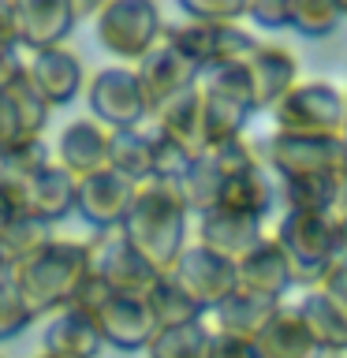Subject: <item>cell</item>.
<instances>
[{
  "instance_id": "obj_31",
  "label": "cell",
  "mask_w": 347,
  "mask_h": 358,
  "mask_svg": "<svg viewBox=\"0 0 347 358\" xmlns=\"http://www.w3.org/2000/svg\"><path fill=\"white\" fill-rule=\"evenodd\" d=\"M213 329L206 321L179 324V329H161L146 347V358H209Z\"/></svg>"
},
{
  "instance_id": "obj_7",
  "label": "cell",
  "mask_w": 347,
  "mask_h": 358,
  "mask_svg": "<svg viewBox=\"0 0 347 358\" xmlns=\"http://www.w3.org/2000/svg\"><path fill=\"white\" fill-rule=\"evenodd\" d=\"M86 101H90V116L105 131H139L150 120L139 90V75H134V67H123V64L105 67V71L90 78Z\"/></svg>"
},
{
  "instance_id": "obj_29",
  "label": "cell",
  "mask_w": 347,
  "mask_h": 358,
  "mask_svg": "<svg viewBox=\"0 0 347 358\" xmlns=\"http://www.w3.org/2000/svg\"><path fill=\"white\" fill-rule=\"evenodd\" d=\"M276 201L284 213H336V176L276 179Z\"/></svg>"
},
{
  "instance_id": "obj_20",
  "label": "cell",
  "mask_w": 347,
  "mask_h": 358,
  "mask_svg": "<svg viewBox=\"0 0 347 358\" xmlns=\"http://www.w3.org/2000/svg\"><path fill=\"white\" fill-rule=\"evenodd\" d=\"M164 138H172L190 161L201 153H209V138H206V112H201V90H187L183 97H176L172 105H164L157 116L150 120Z\"/></svg>"
},
{
  "instance_id": "obj_48",
  "label": "cell",
  "mask_w": 347,
  "mask_h": 358,
  "mask_svg": "<svg viewBox=\"0 0 347 358\" xmlns=\"http://www.w3.org/2000/svg\"><path fill=\"white\" fill-rule=\"evenodd\" d=\"M336 217H347V153L340 161V172H336Z\"/></svg>"
},
{
  "instance_id": "obj_24",
  "label": "cell",
  "mask_w": 347,
  "mask_h": 358,
  "mask_svg": "<svg viewBox=\"0 0 347 358\" xmlns=\"http://www.w3.org/2000/svg\"><path fill=\"white\" fill-rule=\"evenodd\" d=\"M250 347H254V358H321L306 324H302L295 306H288V302L273 313V321L257 332V340Z\"/></svg>"
},
{
  "instance_id": "obj_28",
  "label": "cell",
  "mask_w": 347,
  "mask_h": 358,
  "mask_svg": "<svg viewBox=\"0 0 347 358\" xmlns=\"http://www.w3.org/2000/svg\"><path fill=\"white\" fill-rule=\"evenodd\" d=\"M179 187V198H183L187 213H194V217H206L220 206V190H224V176L220 168L209 161V153L194 157V161L187 164V172L176 179Z\"/></svg>"
},
{
  "instance_id": "obj_38",
  "label": "cell",
  "mask_w": 347,
  "mask_h": 358,
  "mask_svg": "<svg viewBox=\"0 0 347 358\" xmlns=\"http://www.w3.org/2000/svg\"><path fill=\"white\" fill-rule=\"evenodd\" d=\"M209 161L220 168L224 179L239 176V172H250V168L262 164V157H257V145L246 142V138H232V142H220L209 150Z\"/></svg>"
},
{
  "instance_id": "obj_3",
  "label": "cell",
  "mask_w": 347,
  "mask_h": 358,
  "mask_svg": "<svg viewBox=\"0 0 347 358\" xmlns=\"http://www.w3.org/2000/svg\"><path fill=\"white\" fill-rule=\"evenodd\" d=\"M94 30L101 49L112 52L116 60L142 64L164 38V15L153 0H108L97 8Z\"/></svg>"
},
{
  "instance_id": "obj_22",
  "label": "cell",
  "mask_w": 347,
  "mask_h": 358,
  "mask_svg": "<svg viewBox=\"0 0 347 358\" xmlns=\"http://www.w3.org/2000/svg\"><path fill=\"white\" fill-rule=\"evenodd\" d=\"M295 313L306 324L310 340L318 343L321 358H347V313L329 295H321L318 287L306 291L295 302Z\"/></svg>"
},
{
  "instance_id": "obj_23",
  "label": "cell",
  "mask_w": 347,
  "mask_h": 358,
  "mask_svg": "<svg viewBox=\"0 0 347 358\" xmlns=\"http://www.w3.org/2000/svg\"><path fill=\"white\" fill-rule=\"evenodd\" d=\"M284 306V302H273V299H262V295H250V291H232L228 299L213 310V332L220 336H235V340H246L254 343L257 332L273 321V313Z\"/></svg>"
},
{
  "instance_id": "obj_30",
  "label": "cell",
  "mask_w": 347,
  "mask_h": 358,
  "mask_svg": "<svg viewBox=\"0 0 347 358\" xmlns=\"http://www.w3.org/2000/svg\"><path fill=\"white\" fill-rule=\"evenodd\" d=\"M201 112H206L209 150H213V145H220V142H232V138H246V123H250V116H254L250 105L232 101L224 94H209V90H201Z\"/></svg>"
},
{
  "instance_id": "obj_33",
  "label": "cell",
  "mask_w": 347,
  "mask_h": 358,
  "mask_svg": "<svg viewBox=\"0 0 347 358\" xmlns=\"http://www.w3.org/2000/svg\"><path fill=\"white\" fill-rule=\"evenodd\" d=\"M340 11H336V0H291V27L299 38H332L340 30Z\"/></svg>"
},
{
  "instance_id": "obj_35",
  "label": "cell",
  "mask_w": 347,
  "mask_h": 358,
  "mask_svg": "<svg viewBox=\"0 0 347 358\" xmlns=\"http://www.w3.org/2000/svg\"><path fill=\"white\" fill-rule=\"evenodd\" d=\"M179 11L190 22L209 27H239L246 19V0H179Z\"/></svg>"
},
{
  "instance_id": "obj_5",
  "label": "cell",
  "mask_w": 347,
  "mask_h": 358,
  "mask_svg": "<svg viewBox=\"0 0 347 358\" xmlns=\"http://www.w3.org/2000/svg\"><path fill=\"white\" fill-rule=\"evenodd\" d=\"M273 127L284 134H313V138H340L344 127V90L329 78H306L269 112Z\"/></svg>"
},
{
  "instance_id": "obj_2",
  "label": "cell",
  "mask_w": 347,
  "mask_h": 358,
  "mask_svg": "<svg viewBox=\"0 0 347 358\" xmlns=\"http://www.w3.org/2000/svg\"><path fill=\"white\" fill-rule=\"evenodd\" d=\"M86 280H90V250L86 243L75 239H52L45 250H38L30 262L15 268V284L27 299L34 321L67 310Z\"/></svg>"
},
{
  "instance_id": "obj_8",
  "label": "cell",
  "mask_w": 347,
  "mask_h": 358,
  "mask_svg": "<svg viewBox=\"0 0 347 358\" xmlns=\"http://www.w3.org/2000/svg\"><path fill=\"white\" fill-rule=\"evenodd\" d=\"M86 250H90V276H97L116 295H142L146 299V291L161 276L120 231H97V239H90Z\"/></svg>"
},
{
  "instance_id": "obj_10",
  "label": "cell",
  "mask_w": 347,
  "mask_h": 358,
  "mask_svg": "<svg viewBox=\"0 0 347 358\" xmlns=\"http://www.w3.org/2000/svg\"><path fill=\"white\" fill-rule=\"evenodd\" d=\"M134 75H139V90L146 101V112L150 120L161 112L164 105H172L176 97H183L187 90H194L201 83V71L190 60H183L172 45H157V49L146 56L142 64H134Z\"/></svg>"
},
{
  "instance_id": "obj_51",
  "label": "cell",
  "mask_w": 347,
  "mask_h": 358,
  "mask_svg": "<svg viewBox=\"0 0 347 358\" xmlns=\"http://www.w3.org/2000/svg\"><path fill=\"white\" fill-rule=\"evenodd\" d=\"M38 358H60V355H45V351H41V355H38Z\"/></svg>"
},
{
  "instance_id": "obj_21",
  "label": "cell",
  "mask_w": 347,
  "mask_h": 358,
  "mask_svg": "<svg viewBox=\"0 0 347 358\" xmlns=\"http://www.w3.org/2000/svg\"><path fill=\"white\" fill-rule=\"evenodd\" d=\"M101 336L97 324L86 310L67 306L60 313H52L49 324H45V340L41 351L45 355H60V358H97L101 355Z\"/></svg>"
},
{
  "instance_id": "obj_14",
  "label": "cell",
  "mask_w": 347,
  "mask_h": 358,
  "mask_svg": "<svg viewBox=\"0 0 347 358\" xmlns=\"http://www.w3.org/2000/svg\"><path fill=\"white\" fill-rule=\"evenodd\" d=\"M22 75L38 90V97L49 108H64L78 97V90L86 86L83 60L71 49H49V52H30V60H22Z\"/></svg>"
},
{
  "instance_id": "obj_50",
  "label": "cell",
  "mask_w": 347,
  "mask_h": 358,
  "mask_svg": "<svg viewBox=\"0 0 347 358\" xmlns=\"http://www.w3.org/2000/svg\"><path fill=\"white\" fill-rule=\"evenodd\" d=\"M340 145L347 153V90H344V127H340Z\"/></svg>"
},
{
  "instance_id": "obj_42",
  "label": "cell",
  "mask_w": 347,
  "mask_h": 358,
  "mask_svg": "<svg viewBox=\"0 0 347 358\" xmlns=\"http://www.w3.org/2000/svg\"><path fill=\"white\" fill-rule=\"evenodd\" d=\"M34 138V134H27V127H22V120L15 116V108H11L8 94H0V153H8L11 145L27 142Z\"/></svg>"
},
{
  "instance_id": "obj_49",
  "label": "cell",
  "mask_w": 347,
  "mask_h": 358,
  "mask_svg": "<svg viewBox=\"0 0 347 358\" xmlns=\"http://www.w3.org/2000/svg\"><path fill=\"white\" fill-rule=\"evenodd\" d=\"M11 280H15V265H11L8 257L0 254V284H11Z\"/></svg>"
},
{
  "instance_id": "obj_40",
  "label": "cell",
  "mask_w": 347,
  "mask_h": 358,
  "mask_svg": "<svg viewBox=\"0 0 347 358\" xmlns=\"http://www.w3.org/2000/svg\"><path fill=\"white\" fill-rule=\"evenodd\" d=\"M22 213H27V183L8 176V172H0V231L11 220H19Z\"/></svg>"
},
{
  "instance_id": "obj_36",
  "label": "cell",
  "mask_w": 347,
  "mask_h": 358,
  "mask_svg": "<svg viewBox=\"0 0 347 358\" xmlns=\"http://www.w3.org/2000/svg\"><path fill=\"white\" fill-rule=\"evenodd\" d=\"M45 164H52V153L41 138H27V142L11 145L8 153H0V172L15 176V179H22V183H27L30 176H38Z\"/></svg>"
},
{
  "instance_id": "obj_17",
  "label": "cell",
  "mask_w": 347,
  "mask_h": 358,
  "mask_svg": "<svg viewBox=\"0 0 347 358\" xmlns=\"http://www.w3.org/2000/svg\"><path fill=\"white\" fill-rule=\"evenodd\" d=\"M235 276H239V291H250V295H262V299H273V302H284L288 291L295 287L291 265H288L284 250L273 243V235H265V243L254 246V250L235 265Z\"/></svg>"
},
{
  "instance_id": "obj_47",
  "label": "cell",
  "mask_w": 347,
  "mask_h": 358,
  "mask_svg": "<svg viewBox=\"0 0 347 358\" xmlns=\"http://www.w3.org/2000/svg\"><path fill=\"white\" fill-rule=\"evenodd\" d=\"M332 250H336V262H347V217L332 220Z\"/></svg>"
},
{
  "instance_id": "obj_9",
  "label": "cell",
  "mask_w": 347,
  "mask_h": 358,
  "mask_svg": "<svg viewBox=\"0 0 347 358\" xmlns=\"http://www.w3.org/2000/svg\"><path fill=\"white\" fill-rule=\"evenodd\" d=\"M168 276H172L176 284L183 287L206 313L217 310L220 302L232 295V291H239L235 265L228 262V257L206 250L201 243H190L187 250L179 254V262L172 265V273H168Z\"/></svg>"
},
{
  "instance_id": "obj_11",
  "label": "cell",
  "mask_w": 347,
  "mask_h": 358,
  "mask_svg": "<svg viewBox=\"0 0 347 358\" xmlns=\"http://www.w3.org/2000/svg\"><path fill=\"white\" fill-rule=\"evenodd\" d=\"M134 194H139L134 183H127L123 176H116L112 168H101V172L78 179L75 213L94 231H120L123 220H127V213H131Z\"/></svg>"
},
{
  "instance_id": "obj_39",
  "label": "cell",
  "mask_w": 347,
  "mask_h": 358,
  "mask_svg": "<svg viewBox=\"0 0 347 358\" xmlns=\"http://www.w3.org/2000/svg\"><path fill=\"white\" fill-rule=\"evenodd\" d=\"M146 134H150V153H153V179H168V183H176V179L187 172L190 157L179 150L172 138H164L157 127H150Z\"/></svg>"
},
{
  "instance_id": "obj_45",
  "label": "cell",
  "mask_w": 347,
  "mask_h": 358,
  "mask_svg": "<svg viewBox=\"0 0 347 358\" xmlns=\"http://www.w3.org/2000/svg\"><path fill=\"white\" fill-rule=\"evenodd\" d=\"M209 358H254V347L246 343V340H235V336H220V332H213Z\"/></svg>"
},
{
  "instance_id": "obj_16",
  "label": "cell",
  "mask_w": 347,
  "mask_h": 358,
  "mask_svg": "<svg viewBox=\"0 0 347 358\" xmlns=\"http://www.w3.org/2000/svg\"><path fill=\"white\" fill-rule=\"evenodd\" d=\"M198 243L213 254L228 257L232 265H239L254 246L265 243V224L228 209H213L206 217H198Z\"/></svg>"
},
{
  "instance_id": "obj_44",
  "label": "cell",
  "mask_w": 347,
  "mask_h": 358,
  "mask_svg": "<svg viewBox=\"0 0 347 358\" xmlns=\"http://www.w3.org/2000/svg\"><path fill=\"white\" fill-rule=\"evenodd\" d=\"M19 34H15V4L0 0V56H15Z\"/></svg>"
},
{
  "instance_id": "obj_19",
  "label": "cell",
  "mask_w": 347,
  "mask_h": 358,
  "mask_svg": "<svg viewBox=\"0 0 347 358\" xmlns=\"http://www.w3.org/2000/svg\"><path fill=\"white\" fill-rule=\"evenodd\" d=\"M75 194H78V179L56 161L45 164L38 176L27 179V217L52 228L56 220L75 213Z\"/></svg>"
},
{
  "instance_id": "obj_46",
  "label": "cell",
  "mask_w": 347,
  "mask_h": 358,
  "mask_svg": "<svg viewBox=\"0 0 347 358\" xmlns=\"http://www.w3.org/2000/svg\"><path fill=\"white\" fill-rule=\"evenodd\" d=\"M19 75H22V60H19V56H0V94H4Z\"/></svg>"
},
{
  "instance_id": "obj_4",
  "label": "cell",
  "mask_w": 347,
  "mask_h": 358,
  "mask_svg": "<svg viewBox=\"0 0 347 358\" xmlns=\"http://www.w3.org/2000/svg\"><path fill=\"white\" fill-rule=\"evenodd\" d=\"M332 220L336 213H284L273 231V243L284 250L295 287L313 291L336 262L332 250Z\"/></svg>"
},
{
  "instance_id": "obj_15",
  "label": "cell",
  "mask_w": 347,
  "mask_h": 358,
  "mask_svg": "<svg viewBox=\"0 0 347 358\" xmlns=\"http://www.w3.org/2000/svg\"><path fill=\"white\" fill-rule=\"evenodd\" d=\"M246 75H250L254 116L257 112H273L299 83V56L284 49V45L262 41L254 49V56L246 60Z\"/></svg>"
},
{
  "instance_id": "obj_1",
  "label": "cell",
  "mask_w": 347,
  "mask_h": 358,
  "mask_svg": "<svg viewBox=\"0 0 347 358\" xmlns=\"http://www.w3.org/2000/svg\"><path fill=\"white\" fill-rule=\"evenodd\" d=\"M187 224H190V213L183 206V198H179V187L168 183V179H150L134 194L120 235L164 276L172 273L179 254L190 246Z\"/></svg>"
},
{
  "instance_id": "obj_37",
  "label": "cell",
  "mask_w": 347,
  "mask_h": 358,
  "mask_svg": "<svg viewBox=\"0 0 347 358\" xmlns=\"http://www.w3.org/2000/svg\"><path fill=\"white\" fill-rule=\"evenodd\" d=\"M30 324H34V313L27 306V299H22L19 284L15 280H11V284H0V343L22 336Z\"/></svg>"
},
{
  "instance_id": "obj_6",
  "label": "cell",
  "mask_w": 347,
  "mask_h": 358,
  "mask_svg": "<svg viewBox=\"0 0 347 358\" xmlns=\"http://www.w3.org/2000/svg\"><path fill=\"white\" fill-rule=\"evenodd\" d=\"M265 172L276 179H306V176H336L344 161L340 138H313V134H284L273 131L257 145Z\"/></svg>"
},
{
  "instance_id": "obj_27",
  "label": "cell",
  "mask_w": 347,
  "mask_h": 358,
  "mask_svg": "<svg viewBox=\"0 0 347 358\" xmlns=\"http://www.w3.org/2000/svg\"><path fill=\"white\" fill-rule=\"evenodd\" d=\"M146 306H150L153 321H157V332H161V329H179V324L206 321V310H201L198 302L190 299L168 273L157 276V284L146 291Z\"/></svg>"
},
{
  "instance_id": "obj_34",
  "label": "cell",
  "mask_w": 347,
  "mask_h": 358,
  "mask_svg": "<svg viewBox=\"0 0 347 358\" xmlns=\"http://www.w3.org/2000/svg\"><path fill=\"white\" fill-rule=\"evenodd\" d=\"M4 94H8V101H11V108H15V116L22 120L27 134L41 138V131H45V123H49V112H52V108L38 97V90L27 83V75H19L15 83L4 90Z\"/></svg>"
},
{
  "instance_id": "obj_12",
  "label": "cell",
  "mask_w": 347,
  "mask_h": 358,
  "mask_svg": "<svg viewBox=\"0 0 347 358\" xmlns=\"http://www.w3.org/2000/svg\"><path fill=\"white\" fill-rule=\"evenodd\" d=\"M97 324V336L105 347L116 351H146L150 340L157 336V321L142 295H108L101 306L90 313Z\"/></svg>"
},
{
  "instance_id": "obj_26",
  "label": "cell",
  "mask_w": 347,
  "mask_h": 358,
  "mask_svg": "<svg viewBox=\"0 0 347 358\" xmlns=\"http://www.w3.org/2000/svg\"><path fill=\"white\" fill-rule=\"evenodd\" d=\"M108 168L134 187L150 183L153 179V153H150V134H146V127L108 131Z\"/></svg>"
},
{
  "instance_id": "obj_32",
  "label": "cell",
  "mask_w": 347,
  "mask_h": 358,
  "mask_svg": "<svg viewBox=\"0 0 347 358\" xmlns=\"http://www.w3.org/2000/svg\"><path fill=\"white\" fill-rule=\"evenodd\" d=\"M49 243H52V228L41 224V220H34V217H27V213L0 231V254H4L15 268L22 262H30L38 250H45Z\"/></svg>"
},
{
  "instance_id": "obj_18",
  "label": "cell",
  "mask_w": 347,
  "mask_h": 358,
  "mask_svg": "<svg viewBox=\"0 0 347 358\" xmlns=\"http://www.w3.org/2000/svg\"><path fill=\"white\" fill-rule=\"evenodd\" d=\"M56 164L67 168L75 179H86L101 168H108V131L97 120L67 123L56 138Z\"/></svg>"
},
{
  "instance_id": "obj_41",
  "label": "cell",
  "mask_w": 347,
  "mask_h": 358,
  "mask_svg": "<svg viewBox=\"0 0 347 358\" xmlns=\"http://www.w3.org/2000/svg\"><path fill=\"white\" fill-rule=\"evenodd\" d=\"M246 19L262 30H288L291 27V0H254V4H246Z\"/></svg>"
},
{
  "instance_id": "obj_43",
  "label": "cell",
  "mask_w": 347,
  "mask_h": 358,
  "mask_svg": "<svg viewBox=\"0 0 347 358\" xmlns=\"http://www.w3.org/2000/svg\"><path fill=\"white\" fill-rule=\"evenodd\" d=\"M321 295H329L336 306L347 313V262H332V268L325 273V280L318 284Z\"/></svg>"
},
{
  "instance_id": "obj_13",
  "label": "cell",
  "mask_w": 347,
  "mask_h": 358,
  "mask_svg": "<svg viewBox=\"0 0 347 358\" xmlns=\"http://www.w3.org/2000/svg\"><path fill=\"white\" fill-rule=\"evenodd\" d=\"M78 27L75 0H15V34L19 49L49 52L64 49V41Z\"/></svg>"
},
{
  "instance_id": "obj_25",
  "label": "cell",
  "mask_w": 347,
  "mask_h": 358,
  "mask_svg": "<svg viewBox=\"0 0 347 358\" xmlns=\"http://www.w3.org/2000/svg\"><path fill=\"white\" fill-rule=\"evenodd\" d=\"M273 206H276V183H273V176L265 172V164H257L250 172L224 179L217 209H228V213H239V217H250V220L265 224Z\"/></svg>"
}]
</instances>
